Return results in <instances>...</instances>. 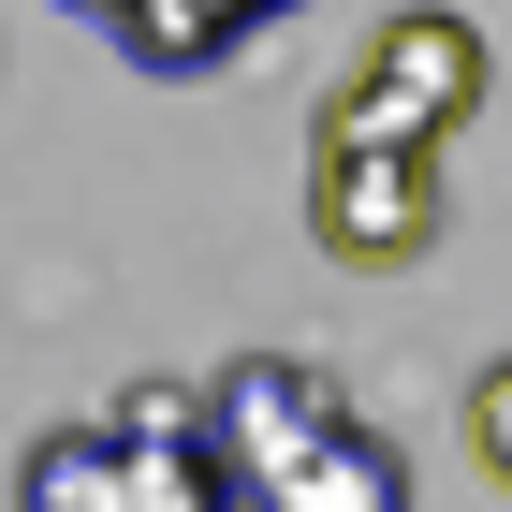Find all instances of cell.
<instances>
[{"label": "cell", "instance_id": "2", "mask_svg": "<svg viewBox=\"0 0 512 512\" xmlns=\"http://www.w3.org/2000/svg\"><path fill=\"white\" fill-rule=\"evenodd\" d=\"M15 512H235L220 483V439H205V395L147 381L88 425H44L15 454Z\"/></svg>", "mask_w": 512, "mask_h": 512}, {"label": "cell", "instance_id": "1", "mask_svg": "<svg viewBox=\"0 0 512 512\" xmlns=\"http://www.w3.org/2000/svg\"><path fill=\"white\" fill-rule=\"evenodd\" d=\"M205 439H220L235 512H410V454L308 352H235L205 381Z\"/></svg>", "mask_w": 512, "mask_h": 512}, {"label": "cell", "instance_id": "7", "mask_svg": "<svg viewBox=\"0 0 512 512\" xmlns=\"http://www.w3.org/2000/svg\"><path fill=\"white\" fill-rule=\"evenodd\" d=\"M74 15H88V30H103V15H118V0H74Z\"/></svg>", "mask_w": 512, "mask_h": 512}, {"label": "cell", "instance_id": "6", "mask_svg": "<svg viewBox=\"0 0 512 512\" xmlns=\"http://www.w3.org/2000/svg\"><path fill=\"white\" fill-rule=\"evenodd\" d=\"M469 469H483V483L512 498V352H498V366L469 381Z\"/></svg>", "mask_w": 512, "mask_h": 512}, {"label": "cell", "instance_id": "5", "mask_svg": "<svg viewBox=\"0 0 512 512\" xmlns=\"http://www.w3.org/2000/svg\"><path fill=\"white\" fill-rule=\"evenodd\" d=\"M293 0H118L103 15V44L118 59H147V74H220L235 44H264Z\"/></svg>", "mask_w": 512, "mask_h": 512}, {"label": "cell", "instance_id": "3", "mask_svg": "<svg viewBox=\"0 0 512 512\" xmlns=\"http://www.w3.org/2000/svg\"><path fill=\"white\" fill-rule=\"evenodd\" d=\"M469 103H483V30L469 15H395L352 74L322 88V132H352V147H439V132H469Z\"/></svg>", "mask_w": 512, "mask_h": 512}, {"label": "cell", "instance_id": "4", "mask_svg": "<svg viewBox=\"0 0 512 512\" xmlns=\"http://www.w3.org/2000/svg\"><path fill=\"white\" fill-rule=\"evenodd\" d=\"M308 235L337 264L395 278L439 249V147H352V132H308Z\"/></svg>", "mask_w": 512, "mask_h": 512}]
</instances>
